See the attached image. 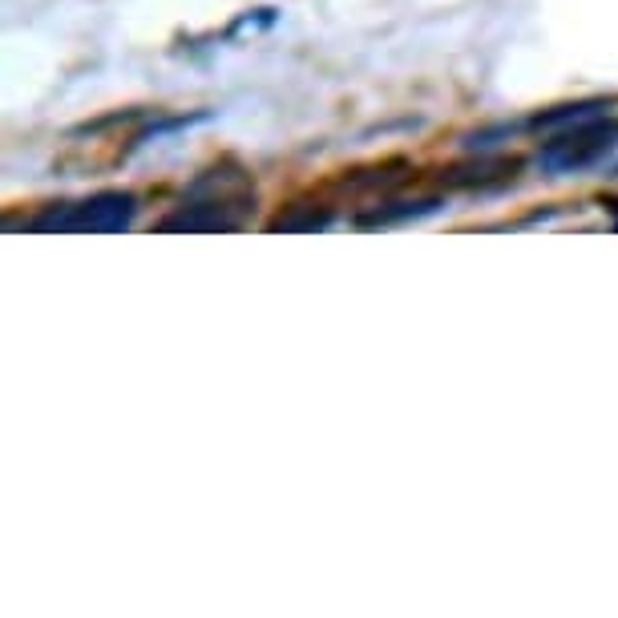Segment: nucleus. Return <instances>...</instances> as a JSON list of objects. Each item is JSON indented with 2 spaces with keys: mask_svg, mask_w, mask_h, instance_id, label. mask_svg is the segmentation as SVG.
Returning a JSON list of instances; mask_svg holds the SVG:
<instances>
[{
  "mask_svg": "<svg viewBox=\"0 0 618 618\" xmlns=\"http://www.w3.org/2000/svg\"><path fill=\"white\" fill-rule=\"evenodd\" d=\"M255 210V187L239 166L222 163L195 178V187L166 219L158 231H234Z\"/></svg>",
  "mask_w": 618,
  "mask_h": 618,
  "instance_id": "1",
  "label": "nucleus"
},
{
  "mask_svg": "<svg viewBox=\"0 0 618 618\" xmlns=\"http://www.w3.org/2000/svg\"><path fill=\"white\" fill-rule=\"evenodd\" d=\"M618 154V126L598 117V122H586V126L562 129L554 138L537 150L534 166L542 175L566 178V175H586V170H598L607 166Z\"/></svg>",
  "mask_w": 618,
  "mask_h": 618,
  "instance_id": "2",
  "label": "nucleus"
},
{
  "mask_svg": "<svg viewBox=\"0 0 618 618\" xmlns=\"http://www.w3.org/2000/svg\"><path fill=\"white\" fill-rule=\"evenodd\" d=\"M138 214V199L129 190H97L82 202L45 207L29 227L33 231H126Z\"/></svg>",
  "mask_w": 618,
  "mask_h": 618,
  "instance_id": "3",
  "label": "nucleus"
},
{
  "mask_svg": "<svg viewBox=\"0 0 618 618\" xmlns=\"http://www.w3.org/2000/svg\"><path fill=\"white\" fill-rule=\"evenodd\" d=\"M441 207H444V199H437V195H425V199H392L373 210H364L360 227H392V222L425 219V214H437Z\"/></svg>",
  "mask_w": 618,
  "mask_h": 618,
  "instance_id": "4",
  "label": "nucleus"
},
{
  "mask_svg": "<svg viewBox=\"0 0 618 618\" xmlns=\"http://www.w3.org/2000/svg\"><path fill=\"white\" fill-rule=\"evenodd\" d=\"M610 102L603 97H590V102H574V105H558V109H546V114L534 117V129H549V134H562V129L586 126V122H598L607 117Z\"/></svg>",
  "mask_w": 618,
  "mask_h": 618,
  "instance_id": "5",
  "label": "nucleus"
},
{
  "mask_svg": "<svg viewBox=\"0 0 618 618\" xmlns=\"http://www.w3.org/2000/svg\"><path fill=\"white\" fill-rule=\"evenodd\" d=\"M327 222H332V207H324V202H292L268 227L271 231H324Z\"/></svg>",
  "mask_w": 618,
  "mask_h": 618,
  "instance_id": "6",
  "label": "nucleus"
},
{
  "mask_svg": "<svg viewBox=\"0 0 618 618\" xmlns=\"http://www.w3.org/2000/svg\"><path fill=\"white\" fill-rule=\"evenodd\" d=\"M517 175L514 158H481L473 166H457L449 170V182H461V187H473V182H505V178Z\"/></svg>",
  "mask_w": 618,
  "mask_h": 618,
  "instance_id": "7",
  "label": "nucleus"
}]
</instances>
